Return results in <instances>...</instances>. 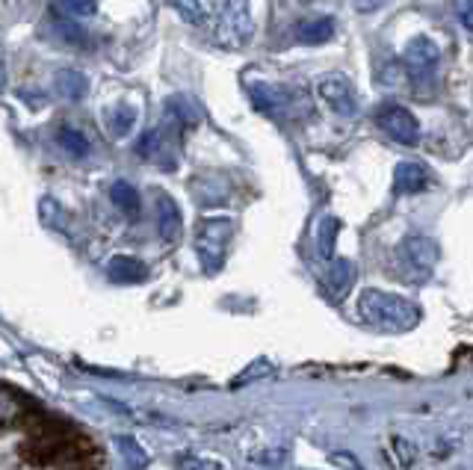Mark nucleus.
<instances>
[{"label": "nucleus", "mask_w": 473, "mask_h": 470, "mask_svg": "<svg viewBox=\"0 0 473 470\" xmlns=\"http://www.w3.org/2000/svg\"><path fill=\"white\" fill-rule=\"evenodd\" d=\"M358 308H362L370 326L381 331H409L420 322V308L414 302L381 293V290H364L362 299H358Z\"/></svg>", "instance_id": "obj_1"}, {"label": "nucleus", "mask_w": 473, "mask_h": 470, "mask_svg": "<svg viewBox=\"0 0 473 470\" xmlns=\"http://www.w3.org/2000/svg\"><path fill=\"white\" fill-rule=\"evenodd\" d=\"M252 33L255 21L249 0H217V39L225 48H243Z\"/></svg>", "instance_id": "obj_2"}, {"label": "nucleus", "mask_w": 473, "mask_h": 470, "mask_svg": "<svg viewBox=\"0 0 473 470\" xmlns=\"http://www.w3.org/2000/svg\"><path fill=\"white\" fill-rule=\"evenodd\" d=\"M376 121H379V128L388 133L391 139H397L402 145H414L420 139V125H418V119H414L409 110L400 107V104H385V107H379V113H376Z\"/></svg>", "instance_id": "obj_3"}, {"label": "nucleus", "mask_w": 473, "mask_h": 470, "mask_svg": "<svg viewBox=\"0 0 473 470\" xmlns=\"http://www.w3.org/2000/svg\"><path fill=\"white\" fill-rule=\"evenodd\" d=\"M317 95L329 104L337 116H355L358 101H355V86L343 74H325L317 83Z\"/></svg>", "instance_id": "obj_4"}, {"label": "nucleus", "mask_w": 473, "mask_h": 470, "mask_svg": "<svg viewBox=\"0 0 473 470\" xmlns=\"http://www.w3.org/2000/svg\"><path fill=\"white\" fill-rule=\"evenodd\" d=\"M400 257H402V264L411 270V278H418L420 282V278L432 273V266L438 261V245L430 237H409L402 243Z\"/></svg>", "instance_id": "obj_5"}, {"label": "nucleus", "mask_w": 473, "mask_h": 470, "mask_svg": "<svg viewBox=\"0 0 473 470\" xmlns=\"http://www.w3.org/2000/svg\"><path fill=\"white\" fill-rule=\"evenodd\" d=\"M402 62L409 65L411 74H430V72L435 69V62H438V48H435V42L426 39V36L411 39L409 48H405V53H402Z\"/></svg>", "instance_id": "obj_6"}, {"label": "nucleus", "mask_w": 473, "mask_h": 470, "mask_svg": "<svg viewBox=\"0 0 473 470\" xmlns=\"http://www.w3.org/2000/svg\"><path fill=\"white\" fill-rule=\"evenodd\" d=\"M426 184H430V169L423 163H414V160H402L393 172V189L400 196H414V193H423Z\"/></svg>", "instance_id": "obj_7"}, {"label": "nucleus", "mask_w": 473, "mask_h": 470, "mask_svg": "<svg viewBox=\"0 0 473 470\" xmlns=\"http://www.w3.org/2000/svg\"><path fill=\"white\" fill-rule=\"evenodd\" d=\"M296 36L299 42L305 44H323L334 36V21L332 18H311V21H302L296 27Z\"/></svg>", "instance_id": "obj_8"}, {"label": "nucleus", "mask_w": 473, "mask_h": 470, "mask_svg": "<svg viewBox=\"0 0 473 470\" xmlns=\"http://www.w3.org/2000/svg\"><path fill=\"white\" fill-rule=\"evenodd\" d=\"M355 282V266L349 261H334L332 264V278H329V287H332V296L341 299L349 287Z\"/></svg>", "instance_id": "obj_9"}, {"label": "nucleus", "mask_w": 473, "mask_h": 470, "mask_svg": "<svg viewBox=\"0 0 473 470\" xmlns=\"http://www.w3.org/2000/svg\"><path fill=\"white\" fill-rule=\"evenodd\" d=\"M95 0H60L56 4L53 13L56 15H69L74 21H81V18H89V15H95Z\"/></svg>", "instance_id": "obj_10"}, {"label": "nucleus", "mask_w": 473, "mask_h": 470, "mask_svg": "<svg viewBox=\"0 0 473 470\" xmlns=\"http://www.w3.org/2000/svg\"><path fill=\"white\" fill-rule=\"evenodd\" d=\"M53 30H56V36L65 39L69 44H83V42H86V33H83V27L77 24L74 18H63V15H56V18H53Z\"/></svg>", "instance_id": "obj_11"}, {"label": "nucleus", "mask_w": 473, "mask_h": 470, "mask_svg": "<svg viewBox=\"0 0 473 470\" xmlns=\"http://www.w3.org/2000/svg\"><path fill=\"white\" fill-rule=\"evenodd\" d=\"M56 83H60V89L69 98H81L83 92H86V77L83 74H77V72H72V69H65V72H60L56 74Z\"/></svg>", "instance_id": "obj_12"}, {"label": "nucleus", "mask_w": 473, "mask_h": 470, "mask_svg": "<svg viewBox=\"0 0 473 470\" xmlns=\"http://www.w3.org/2000/svg\"><path fill=\"white\" fill-rule=\"evenodd\" d=\"M252 98L261 110H275L281 101H285L281 89H273V86H252Z\"/></svg>", "instance_id": "obj_13"}, {"label": "nucleus", "mask_w": 473, "mask_h": 470, "mask_svg": "<svg viewBox=\"0 0 473 470\" xmlns=\"http://www.w3.org/2000/svg\"><path fill=\"white\" fill-rule=\"evenodd\" d=\"M175 6L189 24H205L208 21V9L201 6V0H175Z\"/></svg>", "instance_id": "obj_14"}, {"label": "nucleus", "mask_w": 473, "mask_h": 470, "mask_svg": "<svg viewBox=\"0 0 473 470\" xmlns=\"http://www.w3.org/2000/svg\"><path fill=\"white\" fill-rule=\"evenodd\" d=\"M337 231H341V222L332 219V216H325L323 225H320V249H323L325 257H332V252H334V237H337Z\"/></svg>", "instance_id": "obj_15"}, {"label": "nucleus", "mask_w": 473, "mask_h": 470, "mask_svg": "<svg viewBox=\"0 0 473 470\" xmlns=\"http://www.w3.org/2000/svg\"><path fill=\"white\" fill-rule=\"evenodd\" d=\"M112 198L119 201L121 207H130V210H137V193H133V189L128 187V184H119L116 189H112Z\"/></svg>", "instance_id": "obj_16"}, {"label": "nucleus", "mask_w": 473, "mask_h": 470, "mask_svg": "<svg viewBox=\"0 0 473 470\" xmlns=\"http://www.w3.org/2000/svg\"><path fill=\"white\" fill-rule=\"evenodd\" d=\"M456 15L461 21V27L473 30V0H456Z\"/></svg>", "instance_id": "obj_17"}, {"label": "nucleus", "mask_w": 473, "mask_h": 470, "mask_svg": "<svg viewBox=\"0 0 473 470\" xmlns=\"http://www.w3.org/2000/svg\"><path fill=\"white\" fill-rule=\"evenodd\" d=\"M63 145L65 149H72V151H86L83 137H77V133H72V130H63Z\"/></svg>", "instance_id": "obj_18"}, {"label": "nucleus", "mask_w": 473, "mask_h": 470, "mask_svg": "<svg viewBox=\"0 0 473 470\" xmlns=\"http://www.w3.org/2000/svg\"><path fill=\"white\" fill-rule=\"evenodd\" d=\"M388 0H355V9L358 13H376V9L385 6Z\"/></svg>", "instance_id": "obj_19"}, {"label": "nucleus", "mask_w": 473, "mask_h": 470, "mask_svg": "<svg viewBox=\"0 0 473 470\" xmlns=\"http://www.w3.org/2000/svg\"><path fill=\"white\" fill-rule=\"evenodd\" d=\"M0 86H6V57H4V48H0Z\"/></svg>", "instance_id": "obj_20"}, {"label": "nucleus", "mask_w": 473, "mask_h": 470, "mask_svg": "<svg viewBox=\"0 0 473 470\" xmlns=\"http://www.w3.org/2000/svg\"><path fill=\"white\" fill-rule=\"evenodd\" d=\"M65 470H98L95 462H86V465H74V467H65Z\"/></svg>", "instance_id": "obj_21"}]
</instances>
